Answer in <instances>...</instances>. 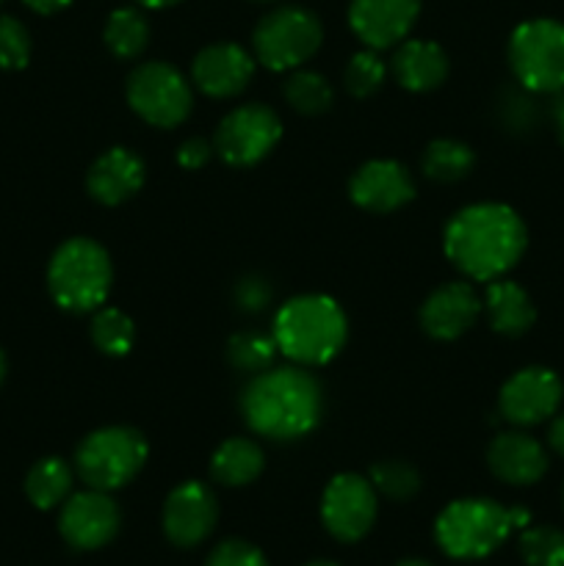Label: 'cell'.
Here are the masks:
<instances>
[{"instance_id": "cell-15", "label": "cell", "mask_w": 564, "mask_h": 566, "mask_svg": "<svg viewBox=\"0 0 564 566\" xmlns=\"http://www.w3.org/2000/svg\"><path fill=\"white\" fill-rule=\"evenodd\" d=\"M420 0H352L348 25L370 50L401 44L418 22Z\"/></svg>"}, {"instance_id": "cell-46", "label": "cell", "mask_w": 564, "mask_h": 566, "mask_svg": "<svg viewBox=\"0 0 564 566\" xmlns=\"http://www.w3.org/2000/svg\"><path fill=\"white\" fill-rule=\"evenodd\" d=\"M0 3H3V0H0Z\"/></svg>"}, {"instance_id": "cell-22", "label": "cell", "mask_w": 564, "mask_h": 566, "mask_svg": "<svg viewBox=\"0 0 564 566\" xmlns=\"http://www.w3.org/2000/svg\"><path fill=\"white\" fill-rule=\"evenodd\" d=\"M484 307L490 326L503 337H520L534 326L536 310L529 293L509 280H492L484 293Z\"/></svg>"}, {"instance_id": "cell-12", "label": "cell", "mask_w": 564, "mask_h": 566, "mask_svg": "<svg viewBox=\"0 0 564 566\" xmlns=\"http://www.w3.org/2000/svg\"><path fill=\"white\" fill-rule=\"evenodd\" d=\"M562 379L551 368L531 365V368L509 376L506 385L501 387L498 409H501L503 420L520 426V429H529V426H540L551 420L562 407Z\"/></svg>"}, {"instance_id": "cell-5", "label": "cell", "mask_w": 564, "mask_h": 566, "mask_svg": "<svg viewBox=\"0 0 564 566\" xmlns=\"http://www.w3.org/2000/svg\"><path fill=\"white\" fill-rule=\"evenodd\" d=\"M114 282L111 258L92 238H70L53 252L48 287L53 302L66 313H97Z\"/></svg>"}, {"instance_id": "cell-21", "label": "cell", "mask_w": 564, "mask_h": 566, "mask_svg": "<svg viewBox=\"0 0 564 566\" xmlns=\"http://www.w3.org/2000/svg\"><path fill=\"white\" fill-rule=\"evenodd\" d=\"M393 75L407 92H435L448 77L446 50L424 39H407L393 53Z\"/></svg>"}, {"instance_id": "cell-7", "label": "cell", "mask_w": 564, "mask_h": 566, "mask_svg": "<svg viewBox=\"0 0 564 566\" xmlns=\"http://www.w3.org/2000/svg\"><path fill=\"white\" fill-rule=\"evenodd\" d=\"M509 66L531 94L564 92V22L540 17L514 28Z\"/></svg>"}, {"instance_id": "cell-1", "label": "cell", "mask_w": 564, "mask_h": 566, "mask_svg": "<svg viewBox=\"0 0 564 566\" xmlns=\"http://www.w3.org/2000/svg\"><path fill=\"white\" fill-rule=\"evenodd\" d=\"M448 260L476 282L501 280L529 247V230L509 205L479 202L451 216L442 232Z\"/></svg>"}, {"instance_id": "cell-16", "label": "cell", "mask_w": 564, "mask_h": 566, "mask_svg": "<svg viewBox=\"0 0 564 566\" xmlns=\"http://www.w3.org/2000/svg\"><path fill=\"white\" fill-rule=\"evenodd\" d=\"M348 197L370 213H393L415 199L412 175L398 160H368L354 171Z\"/></svg>"}, {"instance_id": "cell-42", "label": "cell", "mask_w": 564, "mask_h": 566, "mask_svg": "<svg viewBox=\"0 0 564 566\" xmlns=\"http://www.w3.org/2000/svg\"><path fill=\"white\" fill-rule=\"evenodd\" d=\"M6 370H9V359H6L3 348H0V385H3V379H6Z\"/></svg>"}, {"instance_id": "cell-32", "label": "cell", "mask_w": 564, "mask_h": 566, "mask_svg": "<svg viewBox=\"0 0 564 566\" xmlns=\"http://www.w3.org/2000/svg\"><path fill=\"white\" fill-rule=\"evenodd\" d=\"M387 77V64L379 59L376 50H359L352 55L346 66V88L354 97H370L382 88Z\"/></svg>"}, {"instance_id": "cell-36", "label": "cell", "mask_w": 564, "mask_h": 566, "mask_svg": "<svg viewBox=\"0 0 564 566\" xmlns=\"http://www.w3.org/2000/svg\"><path fill=\"white\" fill-rule=\"evenodd\" d=\"M529 88L523 92L506 94V103H503V122H506L512 130H529L536 122V108L534 99L529 97Z\"/></svg>"}, {"instance_id": "cell-35", "label": "cell", "mask_w": 564, "mask_h": 566, "mask_svg": "<svg viewBox=\"0 0 564 566\" xmlns=\"http://www.w3.org/2000/svg\"><path fill=\"white\" fill-rule=\"evenodd\" d=\"M271 296H274L271 282H265L263 276L258 274L243 276V280L236 285V307L241 310V313H249V315L263 313V310L271 304Z\"/></svg>"}, {"instance_id": "cell-11", "label": "cell", "mask_w": 564, "mask_h": 566, "mask_svg": "<svg viewBox=\"0 0 564 566\" xmlns=\"http://www.w3.org/2000/svg\"><path fill=\"white\" fill-rule=\"evenodd\" d=\"M376 490L357 473H341L321 497V523L337 542H359L376 523Z\"/></svg>"}, {"instance_id": "cell-27", "label": "cell", "mask_w": 564, "mask_h": 566, "mask_svg": "<svg viewBox=\"0 0 564 566\" xmlns=\"http://www.w3.org/2000/svg\"><path fill=\"white\" fill-rule=\"evenodd\" d=\"M288 105L304 116H318L332 108V86L324 75L313 70H296L282 86Z\"/></svg>"}, {"instance_id": "cell-6", "label": "cell", "mask_w": 564, "mask_h": 566, "mask_svg": "<svg viewBox=\"0 0 564 566\" xmlns=\"http://www.w3.org/2000/svg\"><path fill=\"white\" fill-rule=\"evenodd\" d=\"M147 440L130 426L92 431L75 451V473L88 490L114 492L130 484L147 462Z\"/></svg>"}, {"instance_id": "cell-33", "label": "cell", "mask_w": 564, "mask_h": 566, "mask_svg": "<svg viewBox=\"0 0 564 566\" xmlns=\"http://www.w3.org/2000/svg\"><path fill=\"white\" fill-rule=\"evenodd\" d=\"M31 61V33L17 17H0V70H22Z\"/></svg>"}, {"instance_id": "cell-40", "label": "cell", "mask_w": 564, "mask_h": 566, "mask_svg": "<svg viewBox=\"0 0 564 566\" xmlns=\"http://www.w3.org/2000/svg\"><path fill=\"white\" fill-rule=\"evenodd\" d=\"M22 3L36 11V14H55V11L66 9L72 0H22Z\"/></svg>"}, {"instance_id": "cell-4", "label": "cell", "mask_w": 564, "mask_h": 566, "mask_svg": "<svg viewBox=\"0 0 564 566\" xmlns=\"http://www.w3.org/2000/svg\"><path fill=\"white\" fill-rule=\"evenodd\" d=\"M531 514L506 509L490 497H464L442 509L435 523V539L446 556L459 562H479L492 556L514 528H525Z\"/></svg>"}, {"instance_id": "cell-23", "label": "cell", "mask_w": 564, "mask_h": 566, "mask_svg": "<svg viewBox=\"0 0 564 566\" xmlns=\"http://www.w3.org/2000/svg\"><path fill=\"white\" fill-rule=\"evenodd\" d=\"M263 473V451L247 437H232L216 448L210 459V475L224 486H247Z\"/></svg>"}, {"instance_id": "cell-3", "label": "cell", "mask_w": 564, "mask_h": 566, "mask_svg": "<svg viewBox=\"0 0 564 566\" xmlns=\"http://www.w3.org/2000/svg\"><path fill=\"white\" fill-rule=\"evenodd\" d=\"M276 348L304 368L326 365L341 354L348 321L341 304L321 293H307L282 304L274 318Z\"/></svg>"}, {"instance_id": "cell-25", "label": "cell", "mask_w": 564, "mask_h": 566, "mask_svg": "<svg viewBox=\"0 0 564 566\" xmlns=\"http://www.w3.org/2000/svg\"><path fill=\"white\" fill-rule=\"evenodd\" d=\"M424 175L435 182H459L473 171L476 153L462 142L453 138H437L426 147L424 160Z\"/></svg>"}, {"instance_id": "cell-44", "label": "cell", "mask_w": 564, "mask_h": 566, "mask_svg": "<svg viewBox=\"0 0 564 566\" xmlns=\"http://www.w3.org/2000/svg\"><path fill=\"white\" fill-rule=\"evenodd\" d=\"M304 566H337L335 562H310V564H304Z\"/></svg>"}, {"instance_id": "cell-34", "label": "cell", "mask_w": 564, "mask_h": 566, "mask_svg": "<svg viewBox=\"0 0 564 566\" xmlns=\"http://www.w3.org/2000/svg\"><path fill=\"white\" fill-rule=\"evenodd\" d=\"M205 566H269L260 547L249 545L243 539H227L213 547Z\"/></svg>"}, {"instance_id": "cell-2", "label": "cell", "mask_w": 564, "mask_h": 566, "mask_svg": "<svg viewBox=\"0 0 564 566\" xmlns=\"http://www.w3.org/2000/svg\"><path fill=\"white\" fill-rule=\"evenodd\" d=\"M241 412L254 434L269 440H299L321 423L324 392L304 365L269 368L247 385Z\"/></svg>"}, {"instance_id": "cell-19", "label": "cell", "mask_w": 564, "mask_h": 566, "mask_svg": "<svg viewBox=\"0 0 564 566\" xmlns=\"http://www.w3.org/2000/svg\"><path fill=\"white\" fill-rule=\"evenodd\" d=\"M144 177H147V166H144L142 155L125 147H114L105 149L94 160L86 175V188L94 202L114 208L142 191Z\"/></svg>"}, {"instance_id": "cell-8", "label": "cell", "mask_w": 564, "mask_h": 566, "mask_svg": "<svg viewBox=\"0 0 564 566\" xmlns=\"http://www.w3.org/2000/svg\"><path fill=\"white\" fill-rule=\"evenodd\" d=\"M324 39L321 20L302 6H282L265 14L254 28V55L271 72L296 70L313 59Z\"/></svg>"}, {"instance_id": "cell-31", "label": "cell", "mask_w": 564, "mask_h": 566, "mask_svg": "<svg viewBox=\"0 0 564 566\" xmlns=\"http://www.w3.org/2000/svg\"><path fill=\"white\" fill-rule=\"evenodd\" d=\"M368 481L374 484V490L379 495L390 497V501H409V497L418 495L420 490V473L407 462H398V459H387L370 468Z\"/></svg>"}, {"instance_id": "cell-39", "label": "cell", "mask_w": 564, "mask_h": 566, "mask_svg": "<svg viewBox=\"0 0 564 566\" xmlns=\"http://www.w3.org/2000/svg\"><path fill=\"white\" fill-rule=\"evenodd\" d=\"M547 446H551L558 457H564V415L553 418L551 429H547Z\"/></svg>"}, {"instance_id": "cell-30", "label": "cell", "mask_w": 564, "mask_h": 566, "mask_svg": "<svg viewBox=\"0 0 564 566\" xmlns=\"http://www.w3.org/2000/svg\"><path fill=\"white\" fill-rule=\"evenodd\" d=\"M520 558L529 566H564V531L553 525L523 528L520 534Z\"/></svg>"}, {"instance_id": "cell-41", "label": "cell", "mask_w": 564, "mask_h": 566, "mask_svg": "<svg viewBox=\"0 0 564 566\" xmlns=\"http://www.w3.org/2000/svg\"><path fill=\"white\" fill-rule=\"evenodd\" d=\"M136 3L147 6V9H166V6H175L180 3V0H136Z\"/></svg>"}, {"instance_id": "cell-13", "label": "cell", "mask_w": 564, "mask_h": 566, "mask_svg": "<svg viewBox=\"0 0 564 566\" xmlns=\"http://www.w3.org/2000/svg\"><path fill=\"white\" fill-rule=\"evenodd\" d=\"M122 514L108 492L88 490L70 495L61 506L59 531L75 551H100L119 534Z\"/></svg>"}, {"instance_id": "cell-38", "label": "cell", "mask_w": 564, "mask_h": 566, "mask_svg": "<svg viewBox=\"0 0 564 566\" xmlns=\"http://www.w3.org/2000/svg\"><path fill=\"white\" fill-rule=\"evenodd\" d=\"M551 119L553 127H556V136L564 147V92L553 94V103H551Z\"/></svg>"}, {"instance_id": "cell-20", "label": "cell", "mask_w": 564, "mask_h": 566, "mask_svg": "<svg viewBox=\"0 0 564 566\" xmlns=\"http://www.w3.org/2000/svg\"><path fill=\"white\" fill-rule=\"evenodd\" d=\"M487 464L503 484L529 486L547 473V453L525 431H501L487 448Z\"/></svg>"}, {"instance_id": "cell-9", "label": "cell", "mask_w": 564, "mask_h": 566, "mask_svg": "<svg viewBox=\"0 0 564 566\" xmlns=\"http://www.w3.org/2000/svg\"><path fill=\"white\" fill-rule=\"evenodd\" d=\"M127 103L153 127H175L191 114V86L180 70L164 61H147L127 77Z\"/></svg>"}, {"instance_id": "cell-29", "label": "cell", "mask_w": 564, "mask_h": 566, "mask_svg": "<svg viewBox=\"0 0 564 566\" xmlns=\"http://www.w3.org/2000/svg\"><path fill=\"white\" fill-rule=\"evenodd\" d=\"M92 340L105 357H125L136 343V326L122 310L100 307L92 321Z\"/></svg>"}, {"instance_id": "cell-43", "label": "cell", "mask_w": 564, "mask_h": 566, "mask_svg": "<svg viewBox=\"0 0 564 566\" xmlns=\"http://www.w3.org/2000/svg\"><path fill=\"white\" fill-rule=\"evenodd\" d=\"M396 566H431V564L424 562V558H404V562L396 564Z\"/></svg>"}, {"instance_id": "cell-24", "label": "cell", "mask_w": 564, "mask_h": 566, "mask_svg": "<svg viewBox=\"0 0 564 566\" xmlns=\"http://www.w3.org/2000/svg\"><path fill=\"white\" fill-rule=\"evenodd\" d=\"M72 492V468L59 457L39 459L25 475V495L42 512L61 506Z\"/></svg>"}, {"instance_id": "cell-45", "label": "cell", "mask_w": 564, "mask_h": 566, "mask_svg": "<svg viewBox=\"0 0 564 566\" xmlns=\"http://www.w3.org/2000/svg\"><path fill=\"white\" fill-rule=\"evenodd\" d=\"M254 3H274V0H254Z\"/></svg>"}, {"instance_id": "cell-18", "label": "cell", "mask_w": 564, "mask_h": 566, "mask_svg": "<svg viewBox=\"0 0 564 566\" xmlns=\"http://www.w3.org/2000/svg\"><path fill=\"white\" fill-rule=\"evenodd\" d=\"M481 313V298L470 282H446L420 307V326L435 340H457Z\"/></svg>"}, {"instance_id": "cell-17", "label": "cell", "mask_w": 564, "mask_h": 566, "mask_svg": "<svg viewBox=\"0 0 564 566\" xmlns=\"http://www.w3.org/2000/svg\"><path fill=\"white\" fill-rule=\"evenodd\" d=\"M254 75V59L232 42L208 44L197 53L191 64V77L197 88L208 97L230 99L249 86Z\"/></svg>"}, {"instance_id": "cell-26", "label": "cell", "mask_w": 564, "mask_h": 566, "mask_svg": "<svg viewBox=\"0 0 564 566\" xmlns=\"http://www.w3.org/2000/svg\"><path fill=\"white\" fill-rule=\"evenodd\" d=\"M105 44L119 59H136L149 44V22L138 9H116L105 22Z\"/></svg>"}, {"instance_id": "cell-10", "label": "cell", "mask_w": 564, "mask_h": 566, "mask_svg": "<svg viewBox=\"0 0 564 566\" xmlns=\"http://www.w3.org/2000/svg\"><path fill=\"white\" fill-rule=\"evenodd\" d=\"M282 138V122L269 105L249 103L230 111L216 130V153L238 169L260 164Z\"/></svg>"}, {"instance_id": "cell-37", "label": "cell", "mask_w": 564, "mask_h": 566, "mask_svg": "<svg viewBox=\"0 0 564 566\" xmlns=\"http://www.w3.org/2000/svg\"><path fill=\"white\" fill-rule=\"evenodd\" d=\"M213 144L205 142V138H188L186 144H182L180 149H177V164L182 166V169H202V166L210 164V158H213Z\"/></svg>"}, {"instance_id": "cell-28", "label": "cell", "mask_w": 564, "mask_h": 566, "mask_svg": "<svg viewBox=\"0 0 564 566\" xmlns=\"http://www.w3.org/2000/svg\"><path fill=\"white\" fill-rule=\"evenodd\" d=\"M276 340L274 335H263V332H238L227 343V359L241 374H263L274 365L276 357Z\"/></svg>"}, {"instance_id": "cell-14", "label": "cell", "mask_w": 564, "mask_h": 566, "mask_svg": "<svg viewBox=\"0 0 564 566\" xmlns=\"http://www.w3.org/2000/svg\"><path fill=\"white\" fill-rule=\"evenodd\" d=\"M219 503L210 486L186 481L175 486L164 503V534L175 547H197L213 534Z\"/></svg>"}]
</instances>
